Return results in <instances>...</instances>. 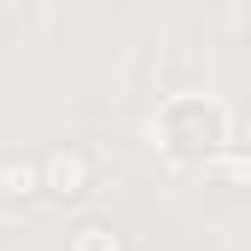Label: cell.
<instances>
[{"instance_id":"obj_1","label":"cell","mask_w":251,"mask_h":251,"mask_svg":"<svg viewBox=\"0 0 251 251\" xmlns=\"http://www.w3.org/2000/svg\"><path fill=\"white\" fill-rule=\"evenodd\" d=\"M199 128L216 140L222 134V111L216 105H199V100H176L170 111H164V146H176V152H204V140H199Z\"/></svg>"},{"instance_id":"obj_2","label":"cell","mask_w":251,"mask_h":251,"mask_svg":"<svg viewBox=\"0 0 251 251\" xmlns=\"http://www.w3.org/2000/svg\"><path fill=\"white\" fill-rule=\"evenodd\" d=\"M35 187L82 193V187H88V158H82L76 146H64V152H47V158H41V181H35Z\"/></svg>"},{"instance_id":"obj_3","label":"cell","mask_w":251,"mask_h":251,"mask_svg":"<svg viewBox=\"0 0 251 251\" xmlns=\"http://www.w3.org/2000/svg\"><path fill=\"white\" fill-rule=\"evenodd\" d=\"M0 187L18 193V199L35 193V164H29V158H6V164H0Z\"/></svg>"},{"instance_id":"obj_4","label":"cell","mask_w":251,"mask_h":251,"mask_svg":"<svg viewBox=\"0 0 251 251\" xmlns=\"http://www.w3.org/2000/svg\"><path fill=\"white\" fill-rule=\"evenodd\" d=\"M70 251H117V234H111L105 222H82V228L70 234Z\"/></svg>"}]
</instances>
